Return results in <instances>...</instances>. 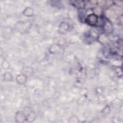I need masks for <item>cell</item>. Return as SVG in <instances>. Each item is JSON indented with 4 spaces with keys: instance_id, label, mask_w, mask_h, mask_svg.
<instances>
[{
    "instance_id": "cell-1",
    "label": "cell",
    "mask_w": 123,
    "mask_h": 123,
    "mask_svg": "<svg viewBox=\"0 0 123 123\" xmlns=\"http://www.w3.org/2000/svg\"><path fill=\"white\" fill-rule=\"evenodd\" d=\"M102 26L104 33L109 34L111 33L113 31V25L111 21L108 18L103 17L102 18Z\"/></svg>"
},
{
    "instance_id": "cell-2",
    "label": "cell",
    "mask_w": 123,
    "mask_h": 123,
    "mask_svg": "<svg viewBox=\"0 0 123 123\" xmlns=\"http://www.w3.org/2000/svg\"><path fill=\"white\" fill-rule=\"evenodd\" d=\"M85 22L90 26H96L98 23V17L96 13H91L85 18Z\"/></svg>"
},
{
    "instance_id": "cell-3",
    "label": "cell",
    "mask_w": 123,
    "mask_h": 123,
    "mask_svg": "<svg viewBox=\"0 0 123 123\" xmlns=\"http://www.w3.org/2000/svg\"><path fill=\"white\" fill-rule=\"evenodd\" d=\"M31 24L28 22H25L23 21H20L17 23L15 25L16 29L20 32H24L27 31L30 27Z\"/></svg>"
},
{
    "instance_id": "cell-4",
    "label": "cell",
    "mask_w": 123,
    "mask_h": 123,
    "mask_svg": "<svg viewBox=\"0 0 123 123\" xmlns=\"http://www.w3.org/2000/svg\"><path fill=\"white\" fill-rule=\"evenodd\" d=\"M15 121L16 123H24L26 122V116L23 111H18L16 112L15 115Z\"/></svg>"
},
{
    "instance_id": "cell-5",
    "label": "cell",
    "mask_w": 123,
    "mask_h": 123,
    "mask_svg": "<svg viewBox=\"0 0 123 123\" xmlns=\"http://www.w3.org/2000/svg\"><path fill=\"white\" fill-rule=\"evenodd\" d=\"M69 28L70 25L67 23L65 22H62L59 25L58 31L61 34H64L69 31Z\"/></svg>"
},
{
    "instance_id": "cell-6",
    "label": "cell",
    "mask_w": 123,
    "mask_h": 123,
    "mask_svg": "<svg viewBox=\"0 0 123 123\" xmlns=\"http://www.w3.org/2000/svg\"><path fill=\"white\" fill-rule=\"evenodd\" d=\"M97 40L99 43L102 45H106L108 43L109 39L108 35L104 33H102L98 35L97 37Z\"/></svg>"
},
{
    "instance_id": "cell-7",
    "label": "cell",
    "mask_w": 123,
    "mask_h": 123,
    "mask_svg": "<svg viewBox=\"0 0 123 123\" xmlns=\"http://www.w3.org/2000/svg\"><path fill=\"white\" fill-rule=\"evenodd\" d=\"M15 79L18 84L24 85L27 81V77L24 74L21 73L16 76Z\"/></svg>"
},
{
    "instance_id": "cell-8",
    "label": "cell",
    "mask_w": 123,
    "mask_h": 123,
    "mask_svg": "<svg viewBox=\"0 0 123 123\" xmlns=\"http://www.w3.org/2000/svg\"><path fill=\"white\" fill-rule=\"evenodd\" d=\"M21 72V73L24 74L28 77L33 74L34 70L33 68L30 66H25L22 68Z\"/></svg>"
},
{
    "instance_id": "cell-9",
    "label": "cell",
    "mask_w": 123,
    "mask_h": 123,
    "mask_svg": "<svg viewBox=\"0 0 123 123\" xmlns=\"http://www.w3.org/2000/svg\"><path fill=\"white\" fill-rule=\"evenodd\" d=\"M26 122H33L36 119V114L35 111L31 110L26 115Z\"/></svg>"
},
{
    "instance_id": "cell-10",
    "label": "cell",
    "mask_w": 123,
    "mask_h": 123,
    "mask_svg": "<svg viewBox=\"0 0 123 123\" xmlns=\"http://www.w3.org/2000/svg\"><path fill=\"white\" fill-rule=\"evenodd\" d=\"M34 13V11L32 8L30 7H27L23 11L22 13L25 16L30 17L33 16Z\"/></svg>"
},
{
    "instance_id": "cell-11",
    "label": "cell",
    "mask_w": 123,
    "mask_h": 123,
    "mask_svg": "<svg viewBox=\"0 0 123 123\" xmlns=\"http://www.w3.org/2000/svg\"><path fill=\"white\" fill-rule=\"evenodd\" d=\"M72 5L79 9H83L85 7V2L84 1H72Z\"/></svg>"
},
{
    "instance_id": "cell-12",
    "label": "cell",
    "mask_w": 123,
    "mask_h": 123,
    "mask_svg": "<svg viewBox=\"0 0 123 123\" xmlns=\"http://www.w3.org/2000/svg\"><path fill=\"white\" fill-rule=\"evenodd\" d=\"M61 48L60 46L58 44H52L49 49V51L51 54H54L60 50Z\"/></svg>"
},
{
    "instance_id": "cell-13",
    "label": "cell",
    "mask_w": 123,
    "mask_h": 123,
    "mask_svg": "<svg viewBox=\"0 0 123 123\" xmlns=\"http://www.w3.org/2000/svg\"><path fill=\"white\" fill-rule=\"evenodd\" d=\"M3 79L5 81H12L13 80V76L9 72H6L3 74Z\"/></svg>"
},
{
    "instance_id": "cell-14",
    "label": "cell",
    "mask_w": 123,
    "mask_h": 123,
    "mask_svg": "<svg viewBox=\"0 0 123 123\" xmlns=\"http://www.w3.org/2000/svg\"><path fill=\"white\" fill-rule=\"evenodd\" d=\"M111 109H110V107L108 106V105H106V106L104 107V108L102 110L101 112L102 113L104 114V115H107L108 114H109L110 112Z\"/></svg>"
},
{
    "instance_id": "cell-15",
    "label": "cell",
    "mask_w": 123,
    "mask_h": 123,
    "mask_svg": "<svg viewBox=\"0 0 123 123\" xmlns=\"http://www.w3.org/2000/svg\"><path fill=\"white\" fill-rule=\"evenodd\" d=\"M1 66L3 69H7L9 68L10 65L9 64V62L7 61H3V62H2V63L1 64Z\"/></svg>"
}]
</instances>
